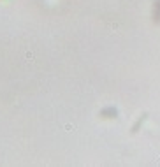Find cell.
<instances>
[{"instance_id": "1", "label": "cell", "mask_w": 160, "mask_h": 167, "mask_svg": "<svg viewBox=\"0 0 160 167\" xmlns=\"http://www.w3.org/2000/svg\"><path fill=\"white\" fill-rule=\"evenodd\" d=\"M155 21H160V0L155 2Z\"/></svg>"}]
</instances>
